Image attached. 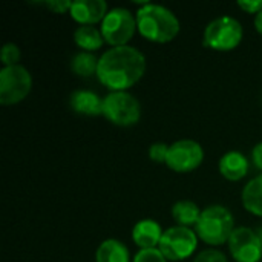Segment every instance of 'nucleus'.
<instances>
[{
    "instance_id": "nucleus-2",
    "label": "nucleus",
    "mask_w": 262,
    "mask_h": 262,
    "mask_svg": "<svg viewBox=\"0 0 262 262\" xmlns=\"http://www.w3.org/2000/svg\"><path fill=\"white\" fill-rule=\"evenodd\" d=\"M135 17L140 35L152 43H169L175 40L181 31L175 12L163 5L146 2L137 9Z\"/></svg>"
},
{
    "instance_id": "nucleus-26",
    "label": "nucleus",
    "mask_w": 262,
    "mask_h": 262,
    "mask_svg": "<svg viewBox=\"0 0 262 262\" xmlns=\"http://www.w3.org/2000/svg\"><path fill=\"white\" fill-rule=\"evenodd\" d=\"M252 161H253L255 167L262 172V141L252 149Z\"/></svg>"
},
{
    "instance_id": "nucleus-23",
    "label": "nucleus",
    "mask_w": 262,
    "mask_h": 262,
    "mask_svg": "<svg viewBox=\"0 0 262 262\" xmlns=\"http://www.w3.org/2000/svg\"><path fill=\"white\" fill-rule=\"evenodd\" d=\"M169 146L170 144H166V143H154L150 147H149V158L154 161V163H158V164H166V160H167V154H169Z\"/></svg>"
},
{
    "instance_id": "nucleus-5",
    "label": "nucleus",
    "mask_w": 262,
    "mask_h": 262,
    "mask_svg": "<svg viewBox=\"0 0 262 262\" xmlns=\"http://www.w3.org/2000/svg\"><path fill=\"white\" fill-rule=\"evenodd\" d=\"M100 31L103 34L104 43L111 48L127 46V43L134 38L135 32H138L137 17L127 8H111L103 21L100 23Z\"/></svg>"
},
{
    "instance_id": "nucleus-1",
    "label": "nucleus",
    "mask_w": 262,
    "mask_h": 262,
    "mask_svg": "<svg viewBox=\"0 0 262 262\" xmlns=\"http://www.w3.org/2000/svg\"><path fill=\"white\" fill-rule=\"evenodd\" d=\"M147 61L144 54L134 46L109 48L98 58L97 78L111 92L129 91L144 75Z\"/></svg>"
},
{
    "instance_id": "nucleus-17",
    "label": "nucleus",
    "mask_w": 262,
    "mask_h": 262,
    "mask_svg": "<svg viewBox=\"0 0 262 262\" xmlns=\"http://www.w3.org/2000/svg\"><path fill=\"white\" fill-rule=\"evenodd\" d=\"M241 203L249 213L262 218V173L244 186L241 192Z\"/></svg>"
},
{
    "instance_id": "nucleus-12",
    "label": "nucleus",
    "mask_w": 262,
    "mask_h": 262,
    "mask_svg": "<svg viewBox=\"0 0 262 262\" xmlns=\"http://www.w3.org/2000/svg\"><path fill=\"white\" fill-rule=\"evenodd\" d=\"M164 230L152 218L140 220L134 229H132V241L140 250H147V249H158L161 236Z\"/></svg>"
},
{
    "instance_id": "nucleus-15",
    "label": "nucleus",
    "mask_w": 262,
    "mask_h": 262,
    "mask_svg": "<svg viewBox=\"0 0 262 262\" xmlns=\"http://www.w3.org/2000/svg\"><path fill=\"white\" fill-rule=\"evenodd\" d=\"M95 262H130V253L124 243L109 238L98 246Z\"/></svg>"
},
{
    "instance_id": "nucleus-9",
    "label": "nucleus",
    "mask_w": 262,
    "mask_h": 262,
    "mask_svg": "<svg viewBox=\"0 0 262 262\" xmlns=\"http://www.w3.org/2000/svg\"><path fill=\"white\" fill-rule=\"evenodd\" d=\"M204 161V149L195 140H178L169 146L166 166L177 173H190Z\"/></svg>"
},
{
    "instance_id": "nucleus-7",
    "label": "nucleus",
    "mask_w": 262,
    "mask_h": 262,
    "mask_svg": "<svg viewBox=\"0 0 262 262\" xmlns=\"http://www.w3.org/2000/svg\"><path fill=\"white\" fill-rule=\"evenodd\" d=\"M198 239L196 232L192 229L173 226L164 230L158 249L167 261H184L196 252Z\"/></svg>"
},
{
    "instance_id": "nucleus-4",
    "label": "nucleus",
    "mask_w": 262,
    "mask_h": 262,
    "mask_svg": "<svg viewBox=\"0 0 262 262\" xmlns=\"http://www.w3.org/2000/svg\"><path fill=\"white\" fill-rule=\"evenodd\" d=\"M244 37V28L238 18L221 15L207 23L203 32V45L216 52H229L236 49Z\"/></svg>"
},
{
    "instance_id": "nucleus-10",
    "label": "nucleus",
    "mask_w": 262,
    "mask_h": 262,
    "mask_svg": "<svg viewBox=\"0 0 262 262\" xmlns=\"http://www.w3.org/2000/svg\"><path fill=\"white\" fill-rule=\"evenodd\" d=\"M229 253L236 262H259L262 259V241L256 230L236 227L227 243Z\"/></svg>"
},
{
    "instance_id": "nucleus-25",
    "label": "nucleus",
    "mask_w": 262,
    "mask_h": 262,
    "mask_svg": "<svg viewBox=\"0 0 262 262\" xmlns=\"http://www.w3.org/2000/svg\"><path fill=\"white\" fill-rule=\"evenodd\" d=\"M238 6L244 11V12H249V14H259L262 11V0H239L238 2Z\"/></svg>"
},
{
    "instance_id": "nucleus-11",
    "label": "nucleus",
    "mask_w": 262,
    "mask_h": 262,
    "mask_svg": "<svg viewBox=\"0 0 262 262\" xmlns=\"http://www.w3.org/2000/svg\"><path fill=\"white\" fill-rule=\"evenodd\" d=\"M109 11V6L104 0H77L72 2L69 15L74 21L81 25H95L101 23Z\"/></svg>"
},
{
    "instance_id": "nucleus-24",
    "label": "nucleus",
    "mask_w": 262,
    "mask_h": 262,
    "mask_svg": "<svg viewBox=\"0 0 262 262\" xmlns=\"http://www.w3.org/2000/svg\"><path fill=\"white\" fill-rule=\"evenodd\" d=\"M193 262H229V259L218 249H206L195 256Z\"/></svg>"
},
{
    "instance_id": "nucleus-20",
    "label": "nucleus",
    "mask_w": 262,
    "mask_h": 262,
    "mask_svg": "<svg viewBox=\"0 0 262 262\" xmlns=\"http://www.w3.org/2000/svg\"><path fill=\"white\" fill-rule=\"evenodd\" d=\"M21 58V52H20V48L15 45V43H5L2 51H0V60H2V64L3 68H8V66H15V64H20Z\"/></svg>"
},
{
    "instance_id": "nucleus-27",
    "label": "nucleus",
    "mask_w": 262,
    "mask_h": 262,
    "mask_svg": "<svg viewBox=\"0 0 262 262\" xmlns=\"http://www.w3.org/2000/svg\"><path fill=\"white\" fill-rule=\"evenodd\" d=\"M253 23H255V29L262 35V11L259 14L255 15V21Z\"/></svg>"
},
{
    "instance_id": "nucleus-21",
    "label": "nucleus",
    "mask_w": 262,
    "mask_h": 262,
    "mask_svg": "<svg viewBox=\"0 0 262 262\" xmlns=\"http://www.w3.org/2000/svg\"><path fill=\"white\" fill-rule=\"evenodd\" d=\"M132 262H169L164 255L160 252V249H147V250H138L134 256Z\"/></svg>"
},
{
    "instance_id": "nucleus-6",
    "label": "nucleus",
    "mask_w": 262,
    "mask_h": 262,
    "mask_svg": "<svg viewBox=\"0 0 262 262\" xmlns=\"http://www.w3.org/2000/svg\"><path fill=\"white\" fill-rule=\"evenodd\" d=\"M107 121L118 127L135 126L141 118V104L127 91L109 92L103 97V114Z\"/></svg>"
},
{
    "instance_id": "nucleus-13",
    "label": "nucleus",
    "mask_w": 262,
    "mask_h": 262,
    "mask_svg": "<svg viewBox=\"0 0 262 262\" xmlns=\"http://www.w3.org/2000/svg\"><path fill=\"white\" fill-rule=\"evenodd\" d=\"M69 107L84 117H97L103 114V98L89 89H78L69 95Z\"/></svg>"
},
{
    "instance_id": "nucleus-18",
    "label": "nucleus",
    "mask_w": 262,
    "mask_h": 262,
    "mask_svg": "<svg viewBox=\"0 0 262 262\" xmlns=\"http://www.w3.org/2000/svg\"><path fill=\"white\" fill-rule=\"evenodd\" d=\"M201 212L203 210L198 207V204L190 200H180L170 209L172 218L175 220L177 226L189 227V229L192 226H196V223L201 216Z\"/></svg>"
},
{
    "instance_id": "nucleus-22",
    "label": "nucleus",
    "mask_w": 262,
    "mask_h": 262,
    "mask_svg": "<svg viewBox=\"0 0 262 262\" xmlns=\"http://www.w3.org/2000/svg\"><path fill=\"white\" fill-rule=\"evenodd\" d=\"M31 3L38 5V6H45L55 14L69 12V9L72 6V2H68V0H41V2H31Z\"/></svg>"
},
{
    "instance_id": "nucleus-19",
    "label": "nucleus",
    "mask_w": 262,
    "mask_h": 262,
    "mask_svg": "<svg viewBox=\"0 0 262 262\" xmlns=\"http://www.w3.org/2000/svg\"><path fill=\"white\" fill-rule=\"evenodd\" d=\"M98 58L94 52H84L80 51L77 52L69 63L71 71L81 78H89L92 75H97V69H98Z\"/></svg>"
},
{
    "instance_id": "nucleus-28",
    "label": "nucleus",
    "mask_w": 262,
    "mask_h": 262,
    "mask_svg": "<svg viewBox=\"0 0 262 262\" xmlns=\"http://www.w3.org/2000/svg\"><path fill=\"white\" fill-rule=\"evenodd\" d=\"M256 232H258V235H259V238H261V241H262V227H259Z\"/></svg>"
},
{
    "instance_id": "nucleus-14",
    "label": "nucleus",
    "mask_w": 262,
    "mask_h": 262,
    "mask_svg": "<svg viewBox=\"0 0 262 262\" xmlns=\"http://www.w3.org/2000/svg\"><path fill=\"white\" fill-rule=\"evenodd\" d=\"M218 170L227 181H241L249 173V160L244 154L230 150L221 157Z\"/></svg>"
},
{
    "instance_id": "nucleus-16",
    "label": "nucleus",
    "mask_w": 262,
    "mask_h": 262,
    "mask_svg": "<svg viewBox=\"0 0 262 262\" xmlns=\"http://www.w3.org/2000/svg\"><path fill=\"white\" fill-rule=\"evenodd\" d=\"M74 43L84 52H95L101 49L104 38L95 25H81L74 31Z\"/></svg>"
},
{
    "instance_id": "nucleus-3",
    "label": "nucleus",
    "mask_w": 262,
    "mask_h": 262,
    "mask_svg": "<svg viewBox=\"0 0 262 262\" xmlns=\"http://www.w3.org/2000/svg\"><path fill=\"white\" fill-rule=\"evenodd\" d=\"M235 229L233 213L221 204H213L203 209L201 216L195 226L198 238L212 247L227 244Z\"/></svg>"
},
{
    "instance_id": "nucleus-8",
    "label": "nucleus",
    "mask_w": 262,
    "mask_h": 262,
    "mask_svg": "<svg viewBox=\"0 0 262 262\" xmlns=\"http://www.w3.org/2000/svg\"><path fill=\"white\" fill-rule=\"evenodd\" d=\"M32 89V77L23 64L2 68L0 71V104L12 106L23 101Z\"/></svg>"
}]
</instances>
